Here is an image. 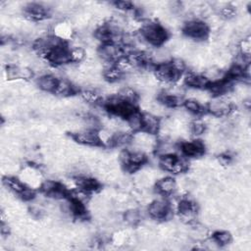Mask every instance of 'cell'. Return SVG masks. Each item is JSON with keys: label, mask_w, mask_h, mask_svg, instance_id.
Returning a JSON list of instances; mask_svg holds the SVG:
<instances>
[{"label": "cell", "mask_w": 251, "mask_h": 251, "mask_svg": "<svg viewBox=\"0 0 251 251\" xmlns=\"http://www.w3.org/2000/svg\"><path fill=\"white\" fill-rule=\"evenodd\" d=\"M138 32L141 34L147 44L153 47L164 46L170 37L169 31L162 24L148 19L141 22Z\"/></svg>", "instance_id": "1"}, {"label": "cell", "mask_w": 251, "mask_h": 251, "mask_svg": "<svg viewBox=\"0 0 251 251\" xmlns=\"http://www.w3.org/2000/svg\"><path fill=\"white\" fill-rule=\"evenodd\" d=\"M182 33L195 42H201L209 37L210 27L204 21L193 19L185 21L182 25Z\"/></svg>", "instance_id": "2"}, {"label": "cell", "mask_w": 251, "mask_h": 251, "mask_svg": "<svg viewBox=\"0 0 251 251\" xmlns=\"http://www.w3.org/2000/svg\"><path fill=\"white\" fill-rule=\"evenodd\" d=\"M146 212L151 219L156 221H168L174 217V209L165 196L151 201L148 204Z\"/></svg>", "instance_id": "3"}, {"label": "cell", "mask_w": 251, "mask_h": 251, "mask_svg": "<svg viewBox=\"0 0 251 251\" xmlns=\"http://www.w3.org/2000/svg\"><path fill=\"white\" fill-rule=\"evenodd\" d=\"M206 111L207 114L220 118L230 115L233 112V106L227 99V95L212 97L206 104Z\"/></svg>", "instance_id": "4"}, {"label": "cell", "mask_w": 251, "mask_h": 251, "mask_svg": "<svg viewBox=\"0 0 251 251\" xmlns=\"http://www.w3.org/2000/svg\"><path fill=\"white\" fill-rule=\"evenodd\" d=\"M24 17L29 22H43L51 14V8L43 3L31 2L24 6Z\"/></svg>", "instance_id": "5"}, {"label": "cell", "mask_w": 251, "mask_h": 251, "mask_svg": "<svg viewBox=\"0 0 251 251\" xmlns=\"http://www.w3.org/2000/svg\"><path fill=\"white\" fill-rule=\"evenodd\" d=\"M97 55L103 63H116L124 56V51L122 45L109 42L99 45L97 48Z\"/></svg>", "instance_id": "6"}, {"label": "cell", "mask_w": 251, "mask_h": 251, "mask_svg": "<svg viewBox=\"0 0 251 251\" xmlns=\"http://www.w3.org/2000/svg\"><path fill=\"white\" fill-rule=\"evenodd\" d=\"M72 138L78 144L89 146V147H97L102 146L98 130L81 128L72 133Z\"/></svg>", "instance_id": "7"}, {"label": "cell", "mask_w": 251, "mask_h": 251, "mask_svg": "<svg viewBox=\"0 0 251 251\" xmlns=\"http://www.w3.org/2000/svg\"><path fill=\"white\" fill-rule=\"evenodd\" d=\"M178 148L181 155L186 158H198L205 153V144L199 139L182 141L178 144Z\"/></svg>", "instance_id": "8"}, {"label": "cell", "mask_w": 251, "mask_h": 251, "mask_svg": "<svg viewBox=\"0 0 251 251\" xmlns=\"http://www.w3.org/2000/svg\"><path fill=\"white\" fill-rule=\"evenodd\" d=\"M161 118L151 112L142 113V130L145 133L158 135L161 128Z\"/></svg>", "instance_id": "9"}, {"label": "cell", "mask_w": 251, "mask_h": 251, "mask_svg": "<svg viewBox=\"0 0 251 251\" xmlns=\"http://www.w3.org/2000/svg\"><path fill=\"white\" fill-rule=\"evenodd\" d=\"M80 88L73 81L67 78H58V82L53 94L62 98H68L75 94H78Z\"/></svg>", "instance_id": "10"}, {"label": "cell", "mask_w": 251, "mask_h": 251, "mask_svg": "<svg viewBox=\"0 0 251 251\" xmlns=\"http://www.w3.org/2000/svg\"><path fill=\"white\" fill-rule=\"evenodd\" d=\"M176 180L175 177L167 176L158 178L155 182V190L161 196H171L176 190Z\"/></svg>", "instance_id": "11"}, {"label": "cell", "mask_w": 251, "mask_h": 251, "mask_svg": "<svg viewBox=\"0 0 251 251\" xmlns=\"http://www.w3.org/2000/svg\"><path fill=\"white\" fill-rule=\"evenodd\" d=\"M75 180L76 187L82 188L83 190L89 192V193H94L97 192L101 188V183L98 179L89 176L87 175H79V176H75Z\"/></svg>", "instance_id": "12"}, {"label": "cell", "mask_w": 251, "mask_h": 251, "mask_svg": "<svg viewBox=\"0 0 251 251\" xmlns=\"http://www.w3.org/2000/svg\"><path fill=\"white\" fill-rule=\"evenodd\" d=\"M58 82V77L52 74H44L37 77L36 85L43 92L53 93Z\"/></svg>", "instance_id": "13"}, {"label": "cell", "mask_w": 251, "mask_h": 251, "mask_svg": "<svg viewBox=\"0 0 251 251\" xmlns=\"http://www.w3.org/2000/svg\"><path fill=\"white\" fill-rule=\"evenodd\" d=\"M182 108L190 115L193 116H202L207 114L206 104H202L198 100L194 98H186L183 101Z\"/></svg>", "instance_id": "14"}, {"label": "cell", "mask_w": 251, "mask_h": 251, "mask_svg": "<svg viewBox=\"0 0 251 251\" xmlns=\"http://www.w3.org/2000/svg\"><path fill=\"white\" fill-rule=\"evenodd\" d=\"M125 121L129 131L136 133L142 130V113L138 109L132 112Z\"/></svg>", "instance_id": "15"}, {"label": "cell", "mask_w": 251, "mask_h": 251, "mask_svg": "<svg viewBox=\"0 0 251 251\" xmlns=\"http://www.w3.org/2000/svg\"><path fill=\"white\" fill-rule=\"evenodd\" d=\"M3 184L6 186V188H8L10 191L14 192L17 195H19L26 187V184L23 180L15 176L3 177Z\"/></svg>", "instance_id": "16"}, {"label": "cell", "mask_w": 251, "mask_h": 251, "mask_svg": "<svg viewBox=\"0 0 251 251\" xmlns=\"http://www.w3.org/2000/svg\"><path fill=\"white\" fill-rule=\"evenodd\" d=\"M118 95L126 102L131 103L133 105L137 106V103L139 101V94L138 92L131 86H124L120 89L118 92Z\"/></svg>", "instance_id": "17"}, {"label": "cell", "mask_w": 251, "mask_h": 251, "mask_svg": "<svg viewBox=\"0 0 251 251\" xmlns=\"http://www.w3.org/2000/svg\"><path fill=\"white\" fill-rule=\"evenodd\" d=\"M142 219L141 212L136 208H128L123 214L124 222L131 226H137Z\"/></svg>", "instance_id": "18"}, {"label": "cell", "mask_w": 251, "mask_h": 251, "mask_svg": "<svg viewBox=\"0 0 251 251\" xmlns=\"http://www.w3.org/2000/svg\"><path fill=\"white\" fill-rule=\"evenodd\" d=\"M211 238L219 247L227 246L232 242V235L227 230H217L212 234Z\"/></svg>", "instance_id": "19"}, {"label": "cell", "mask_w": 251, "mask_h": 251, "mask_svg": "<svg viewBox=\"0 0 251 251\" xmlns=\"http://www.w3.org/2000/svg\"><path fill=\"white\" fill-rule=\"evenodd\" d=\"M69 50L72 64L81 63L86 57V51L80 45H69Z\"/></svg>", "instance_id": "20"}, {"label": "cell", "mask_w": 251, "mask_h": 251, "mask_svg": "<svg viewBox=\"0 0 251 251\" xmlns=\"http://www.w3.org/2000/svg\"><path fill=\"white\" fill-rule=\"evenodd\" d=\"M188 129H189L191 134H193L195 136H198V135L203 134L206 131V124L204 123L203 120L196 119V120H193L189 124Z\"/></svg>", "instance_id": "21"}, {"label": "cell", "mask_w": 251, "mask_h": 251, "mask_svg": "<svg viewBox=\"0 0 251 251\" xmlns=\"http://www.w3.org/2000/svg\"><path fill=\"white\" fill-rule=\"evenodd\" d=\"M237 51L239 54H241L243 56L250 57L251 39H250L249 35H245V36H243L242 39H240V41L237 44Z\"/></svg>", "instance_id": "22"}, {"label": "cell", "mask_w": 251, "mask_h": 251, "mask_svg": "<svg viewBox=\"0 0 251 251\" xmlns=\"http://www.w3.org/2000/svg\"><path fill=\"white\" fill-rule=\"evenodd\" d=\"M114 5V7L123 12V13H127V12H130L132 11L133 9H135V5L133 2L131 1H125V0H122V1H115L112 3Z\"/></svg>", "instance_id": "23"}, {"label": "cell", "mask_w": 251, "mask_h": 251, "mask_svg": "<svg viewBox=\"0 0 251 251\" xmlns=\"http://www.w3.org/2000/svg\"><path fill=\"white\" fill-rule=\"evenodd\" d=\"M24 201H31L36 196V191L33 187L26 185V187L18 195Z\"/></svg>", "instance_id": "24"}, {"label": "cell", "mask_w": 251, "mask_h": 251, "mask_svg": "<svg viewBox=\"0 0 251 251\" xmlns=\"http://www.w3.org/2000/svg\"><path fill=\"white\" fill-rule=\"evenodd\" d=\"M0 232H1V235H2L3 237H4V236H7V235L10 233V226H9V225H8L7 222L1 221Z\"/></svg>", "instance_id": "25"}]
</instances>
